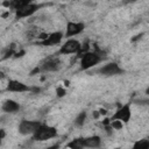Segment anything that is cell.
I'll return each instance as SVG.
<instances>
[{
  "label": "cell",
  "instance_id": "obj_15",
  "mask_svg": "<svg viewBox=\"0 0 149 149\" xmlns=\"http://www.w3.org/2000/svg\"><path fill=\"white\" fill-rule=\"evenodd\" d=\"M30 2H33V0H10L8 5L15 10V9H17V8L22 7V6H26V5L30 3Z\"/></svg>",
  "mask_w": 149,
  "mask_h": 149
},
{
  "label": "cell",
  "instance_id": "obj_1",
  "mask_svg": "<svg viewBox=\"0 0 149 149\" xmlns=\"http://www.w3.org/2000/svg\"><path fill=\"white\" fill-rule=\"evenodd\" d=\"M79 57H80V61H79L80 70H88L94 65L99 64L105 58V54L100 50L86 51V52H83Z\"/></svg>",
  "mask_w": 149,
  "mask_h": 149
},
{
  "label": "cell",
  "instance_id": "obj_24",
  "mask_svg": "<svg viewBox=\"0 0 149 149\" xmlns=\"http://www.w3.org/2000/svg\"><path fill=\"white\" fill-rule=\"evenodd\" d=\"M99 115H100V114H99V112H98V111H94V112H93V116H94L95 119H97V118H99Z\"/></svg>",
  "mask_w": 149,
  "mask_h": 149
},
{
  "label": "cell",
  "instance_id": "obj_20",
  "mask_svg": "<svg viewBox=\"0 0 149 149\" xmlns=\"http://www.w3.org/2000/svg\"><path fill=\"white\" fill-rule=\"evenodd\" d=\"M56 94H57L58 98H62V97H64V95L66 94V90L63 88L62 86H58V87L56 88Z\"/></svg>",
  "mask_w": 149,
  "mask_h": 149
},
{
  "label": "cell",
  "instance_id": "obj_13",
  "mask_svg": "<svg viewBox=\"0 0 149 149\" xmlns=\"http://www.w3.org/2000/svg\"><path fill=\"white\" fill-rule=\"evenodd\" d=\"M1 109H2L5 113L13 114V113L19 112V109H20V104L16 102L15 100L7 99V100H5V101L2 102V105H1Z\"/></svg>",
  "mask_w": 149,
  "mask_h": 149
},
{
  "label": "cell",
  "instance_id": "obj_9",
  "mask_svg": "<svg viewBox=\"0 0 149 149\" xmlns=\"http://www.w3.org/2000/svg\"><path fill=\"white\" fill-rule=\"evenodd\" d=\"M6 91L8 92H15V93H23V92H28V91H33V87L28 86L27 84L16 80V79H10L7 83V87Z\"/></svg>",
  "mask_w": 149,
  "mask_h": 149
},
{
  "label": "cell",
  "instance_id": "obj_4",
  "mask_svg": "<svg viewBox=\"0 0 149 149\" xmlns=\"http://www.w3.org/2000/svg\"><path fill=\"white\" fill-rule=\"evenodd\" d=\"M80 42L74 38H68L65 43H63L58 50L59 55H71V54H78L80 50Z\"/></svg>",
  "mask_w": 149,
  "mask_h": 149
},
{
  "label": "cell",
  "instance_id": "obj_8",
  "mask_svg": "<svg viewBox=\"0 0 149 149\" xmlns=\"http://www.w3.org/2000/svg\"><path fill=\"white\" fill-rule=\"evenodd\" d=\"M38 8H40V6L34 3V2H30L26 6H22L17 9H15V19L20 20V19H24V17H30L31 15H34L37 12Z\"/></svg>",
  "mask_w": 149,
  "mask_h": 149
},
{
  "label": "cell",
  "instance_id": "obj_7",
  "mask_svg": "<svg viewBox=\"0 0 149 149\" xmlns=\"http://www.w3.org/2000/svg\"><path fill=\"white\" fill-rule=\"evenodd\" d=\"M98 73L102 74V76H107V77H111V76H118V74H121L123 73V70L121 69V66L115 63V62H109L102 66H100L98 69Z\"/></svg>",
  "mask_w": 149,
  "mask_h": 149
},
{
  "label": "cell",
  "instance_id": "obj_3",
  "mask_svg": "<svg viewBox=\"0 0 149 149\" xmlns=\"http://www.w3.org/2000/svg\"><path fill=\"white\" fill-rule=\"evenodd\" d=\"M62 66V62L59 59V57L57 56H50V57H47L44 58L40 65H38V71H42V72H55V71H58Z\"/></svg>",
  "mask_w": 149,
  "mask_h": 149
},
{
  "label": "cell",
  "instance_id": "obj_19",
  "mask_svg": "<svg viewBox=\"0 0 149 149\" xmlns=\"http://www.w3.org/2000/svg\"><path fill=\"white\" fill-rule=\"evenodd\" d=\"M109 125H111L112 129H114V130H120V129H122V127H123L125 123H123L122 121H120V120H111Z\"/></svg>",
  "mask_w": 149,
  "mask_h": 149
},
{
  "label": "cell",
  "instance_id": "obj_11",
  "mask_svg": "<svg viewBox=\"0 0 149 149\" xmlns=\"http://www.w3.org/2000/svg\"><path fill=\"white\" fill-rule=\"evenodd\" d=\"M63 37H64V34H63L62 31H54V33L48 34V36H47L44 40L40 41L38 44H41V45H43V47L57 45V44H59V43L62 42Z\"/></svg>",
  "mask_w": 149,
  "mask_h": 149
},
{
  "label": "cell",
  "instance_id": "obj_16",
  "mask_svg": "<svg viewBox=\"0 0 149 149\" xmlns=\"http://www.w3.org/2000/svg\"><path fill=\"white\" fill-rule=\"evenodd\" d=\"M134 149H147L149 148V140L148 139H142V140H137L134 144H133Z\"/></svg>",
  "mask_w": 149,
  "mask_h": 149
},
{
  "label": "cell",
  "instance_id": "obj_17",
  "mask_svg": "<svg viewBox=\"0 0 149 149\" xmlns=\"http://www.w3.org/2000/svg\"><path fill=\"white\" fill-rule=\"evenodd\" d=\"M40 33H41V31H40L36 27H34V28L28 29V30L26 31L24 36H26V38H27V40H33V38H37V36H38V34H40Z\"/></svg>",
  "mask_w": 149,
  "mask_h": 149
},
{
  "label": "cell",
  "instance_id": "obj_10",
  "mask_svg": "<svg viewBox=\"0 0 149 149\" xmlns=\"http://www.w3.org/2000/svg\"><path fill=\"white\" fill-rule=\"evenodd\" d=\"M66 33L65 37H73L79 35L84 29H85V23L84 22H74V21H69L66 23Z\"/></svg>",
  "mask_w": 149,
  "mask_h": 149
},
{
  "label": "cell",
  "instance_id": "obj_5",
  "mask_svg": "<svg viewBox=\"0 0 149 149\" xmlns=\"http://www.w3.org/2000/svg\"><path fill=\"white\" fill-rule=\"evenodd\" d=\"M132 118V109H130V104H123L120 105L114 114L112 115L111 120H120L123 123H128Z\"/></svg>",
  "mask_w": 149,
  "mask_h": 149
},
{
  "label": "cell",
  "instance_id": "obj_18",
  "mask_svg": "<svg viewBox=\"0 0 149 149\" xmlns=\"http://www.w3.org/2000/svg\"><path fill=\"white\" fill-rule=\"evenodd\" d=\"M66 147H69V148H73V149H80V148H83V144H81V137L73 139L70 143L66 144Z\"/></svg>",
  "mask_w": 149,
  "mask_h": 149
},
{
  "label": "cell",
  "instance_id": "obj_14",
  "mask_svg": "<svg viewBox=\"0 0 149 149\" xmlns=\"http://www.w3.org/2000/svg\"><path fill=\"white\" fill-rule=\"evenodd\" d=\"M86 116H87V113H86L85 111H81V112L74 118L73 123H74L77 127H81V126H84V123H85V121H86Z\"/></svg>",
  "mask_w": 149,
  "mask_h": 149
},
{
  "label": "cell",
  "instance_id": "obj_22",
  "mask_svg": "<svg viewBox=\"0 0 149 149\" xmlns=\"http://www.w3.org/2000/svg\"><path fill=\"white\" fill-rule=\"evenodd\" d=\"M98 112H99V114H100V115H106V114H107V111H106L105 108H100Z\"/></svg>",
  "mask_w": 149,
  "mask_h": 149
},
{
  "label": "cell",
  "instance_id": "obj_21",
  "mask_svg": "<svg viewBox=\"0 0 149 149\" xmlns=\"http://www.w3.org/2000/svg\"><path fill=\"white\" fill-rule=\"evenodd\" d=\"M136 0H122L121 1V3L122 5H129V3H133V2H135Z\"/></svg>",
  "mask_w": 149,
  "mask_h": 149
},
{
  "label": "cell",
  "instance_id": "obj_2",
  "mask_svg": "<svg viewBox=\"0 0 149 149\" xmlns=\"http://www.w3.org/2000/svg\"><path fill=\"white\" fill-rule=\"evenodd\" d=\"M56 136H57V129L55 127L45 125V123H41L38 128L35 130V133L33 134V140L42 142V141L51 140Z\"/></svg>",
  "mask_w": 149,
  "mask_h": 149
},
{
  "label": "cell",
  "instance_id": "obj_6",
  "mask_svg": "<svg viewBox=\"0 0 149 149\" xmlns=\"http://www.w3.org/2000/svg\"><path fill=\"white\" fill-rule=\"evenodd\" d=\"M41 123H42L41 121H35V120H22L19 123L17 130L21 135H33Z\"/></svg>",
  "mask_w": 149,
  "mask_h": 149
},
{
  "label": "cell",
  "instance_id": "obj_23",
  "mask_svg": "<svg viewBox=\"0 0 149 149\" xmlns=\"http://www.w3.org/2000/svg\"><path fill=\"white\" fill-rule=\"evenodd\" d=\"M5 135H6L5 130H3V129H0V143H1V140L5 137Z\"/></svg>",
  "mask_w": 149,
  "mask_h": 149
},
{
  "label": "cell",
  "instance_id": "obj_12",
  "mask_svg": "<svg viewBox=\"0 0 149 149\" xmlns=\"http://www.w3.org/2000/svg\"><path fill=\"white\" fill-rule=\"evenodd\" d=\"M81 144L83 148H99L101 146V139L98 135L81 137Z\"/></svg>",
  "mask_w": 149,
  "mask_h": 149
}]
</instances>
